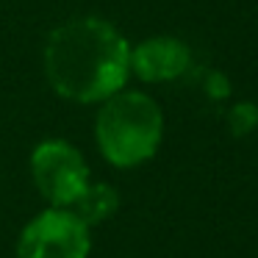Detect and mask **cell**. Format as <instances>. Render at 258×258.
I'll use <instances>...</instances> for the list:
<instances>
[{
    "label": "cell",
    "instance_id": "obj_1",
    "mask_svg": "<svg viewBox=\"0 0 258 258\" xmlns=\"http://www.w3.org/2000/svg\"><path fill=\"white\" fill-rule=\"evenodd\" d=\"M45 73L61 97L97 103L122 89L131 73V47L106 20H70L47 39Z\"/></svg>",
    "mask_w": 258,
    "mask_h": 258
},
{
    "label": "cell",
    "instance_id": "obj_2",
    "mask_svg": "<svg viewBox=\"0 0 258 258\" xmlns=\"http://www.w3.org/2000/svg\"><path fill=\"white\" fill-rule=\"evenodd\" d=\"M97 145L114 167H136L156 156L164 134L161 108L142 92H117L106 97L97 114Z\"/></svg>",
    "mask_w": 258,
    "mask_h": 258
},
{
    "label": "cell",
    "instance_id": "obj_3",
    "mask_svg": "<svg viewBox=\"0 0 258 258\" xmlns=\"http://www.w3.org/2000/svg\"><path fill=\"white\" fill-rule=\"evenodd\" d=\"M31 175L42 197L50 200L56 208L73 206L75 197L89 186V169L84 156L73 145L58 139H47L34 150Z\"/></svg>",
    "mask_w": 258,
    "mask_h": 258
},
{
    "label": "cell",
    "instance_id": "obj_4",
    "mask_svg": "<svg viewBox=\"0 0 258 258\" xmlns=\"http://www.w3.org/2000/svg\"><path fill=\"white\" fill-rule=\"evenodd\" d=\"M89 225L70 208H50L25 225L17 244V258H86Z\"/></svg>",
    "mask_w": 258,
    "mask_h": 258
},
{
    "label": "cell",
    "instance_id": "obj_5",
    "mask_svg": "<svg viewBox=\"0 0 258 258\" xmlns=\"http://www.w3.org/2000/svg\"><path fill=\"white\" fill-rule=\"evenodd\" d=\"M189 47L172 36H153L131 50V70L142 81H172L189 70Z\"/></svg>",
    "mask_w": 258,
    "mask_h": 258
},
{
    "label": "cell",
    "instance_id": "obj_6",
    "mask_svg": "<svg viewBox=\"0 0 258 258\" xmlns=\"http://www.w3.org/2000/svg\"><path fill=\"white\" fill-rule=\"evenodd\" d=\"M117 206H119V197L108 183H89L78 197H75L70 211H73L84 225H95V222H103V219L111 217V214L117 211Z\"/></svg>",
    "mask_w": 258,
    "mask_h": 258
},
{
    "label": "cell",
    "instance_id": "obj_7",
    "mask_svg": "<svg viewBox=\"0 0 258 258\" xmlns=\"http://www.w3.org/2000/svg\"><path fill=\"white\" fill-rule=\"evenodd\" d=\"M230 119H233V131H236V134H247V131L258 122V111H255V106H247V103H244V106H236L233 108V117H230Z\"/></svg>",
    "mask_w": 258,
    "mask_h": 258
}]
</instances>
